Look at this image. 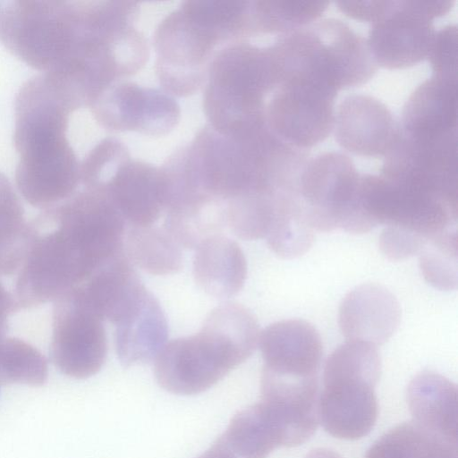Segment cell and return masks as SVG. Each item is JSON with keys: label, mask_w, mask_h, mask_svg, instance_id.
<instances>
[{"label": "cell", "mask_w": 458, "mask_h": 458, "mask_svg": "<svg viewBox=\"0 0 458 458\" xmlns=\"http://www.w3.org/2000/svg\"><path fill=\"white\" fill-rule=\"evenodd\" d=\"M81 168L83 186L100 185L131 226H150L165 211L161 165L133 158L118 139L107 137L96 144Z\"/></svg>", "instance_id": "obj_6"}, {"label": "cell", "mask_w": 458, "mask_h": 458, "mask_svg": "<svg viewBox=\"0 0 458 458\" xmlns=\"http://www.w3.org/2000/svg\"><path fill=\"white\" fill-rule=\"evenodd\" d=\"M89 108L106 129L151 136L169 132L181 116L174 96L126 80L106 89Z\"/></svg>", "instance_id": "obj_12"}, {"label": "cell", "mask_w": 458, "mask_h": 458, "mask_svg": "<svg viewBox=\"0 0 458 458\" xmlns=\"http://www.w3.org/2000/svg\"><path fill=\"white\" fill-rule=\"evenodd\" d=\"M114 325L115 351L125 367L156 359L167 339L165 316L158 301L147 289L135 306Z\"/></svg>", "instance_id": "obj_19"}, {"label": "cell", "mask_w": 458, "mask_h": 458, "mask_svg": "<svg viewBox=\"0 0 458 458\" xmlns=\"http://www.w3.org/2000/svg\"><path fill=\"white\" fill-rule=\"evenodd\" d=\"M433 73L457 74V27L446 24L436 30L428 54Z\"/></svg>", "instance_id": "obj_26"}, {"label": "cell", "mask_w": 458, "mask_h": 458, "mask_svg": "<svg viewBox=\"0 0 458 458\" xmlns=\"http://www.w3.org/2000/svg\"><path fill=\"white\" fill-rule=\"evenodd\" d=\"M263 369L287 375L317 376L323 347L319 333L303 319H285L259 335Z\"/></svg>", "instance_id": "obj_17"}, {"label": "cell", "mask_w": 458, "mask_h": 458, "mask_svg": "<svg viewBox=\"0 0 458 458\" xmlns=\"http://www.w3.org/2000/svg\"><path fill=\"white\" fill-rule=\"evenodd\" d=\"M360 174L350 157L327 150L307 158L295 187L298 217L309 230L363 233L359 208Z\"/></svg>", "instance_id": "obj_7"}, {"label": "cell", "mask_w": 458, "mask_h": 458, "mask_svg": "<svg viewBox=\"0 0 458 458\" xmlns=\"http://www.w3.org/2000/svg\"><path fill=\"white\" fill-rule=\"evenodd\" d=\"M133 1L0 0V41L42 72L71 74L95 91L135 74L148 58Z\"/></svg>", "instance_id": "obj_1"}, {"label": "cell", "mask_w": 458, "mask_h": 458, "mask_svg": "<svg viewBox=\"0 0 458 458\" xmlns=\"http://www.w3.org/2000/svg\"><path fill=\"white\" fill-rule=\"evenodd\" d=\"M336 95L312 82L286 80L267 98L264 121L281 140L307 150L327 138L333 129Z\"/></svg>", "instance_id": "obj_10"}, {"label": "cell", "mask_w": 458, "mask_h": 458, "mask_svg": "<svg viewBox=\"0 0 458 458\" xmlns=\"http://www.w3.org/2000/svg\"><path fill=\"white\" fill-rule=\"evenodd\" d=\"M278 84L270 45L260 47L247 38L228 44L214 57L203 86L208 124L233 132L263 117L266 101Z\"/></svg>", "instance_id": "obj_4"}, {"label": "cell", "mask_w": 458, "mask_h": 458, "mask_svg": "<svg viewBox=\"0 0 458 458\" xmlns=\"http://www.w3.org/2000/svg\"><path fill=\"white\" fill-rule=\"evenodd\" d=\"M400 318L397 300L377 284L356 287L345 295L339 308V326L346 341L376 347L393 335Z\"/></svg>", "instance_id": "obj_16"}, {"label": "cell", "mask_w": 458, "mask_h": 458, "mask_svg": "<svg viewBox=\"0 0 458 458\" xmlns=\"http://www.w3.org/2000/svg\"><path fill=\"white\" fill-rule=\"evenodd\" d=\"M454 0H387L371 22L367 43L377 65L403 68L428 56L435 35L433 19Z\"/></svg>", "instance_id": "obj_8"}, {"label": "cell", "mask_w": 458, "mask_h": 458, "mask_svg": "<svg viewBox=\"0 0 458 458\" xmlns=\"http://www.w3.org/2000/svg\"><path fill=\"white\" fill-rule=\"evenodd\" d=\"M335 136L345 149L367 157L385 156L398 131L391 110L365 93L346 96L335 110Z\"/></svg>", "instance_id": "obj_14"}, {"label": "cell", "mask_w": 458, "mask_h": 458, "mask_svg": "<svg viewBox=\"0 0 458 458\" xmlns=\"http://www.w3.org/2000/svg\"><path fill=\"white\" fill-rule=\"evenodd\" d=\"M198 458H247L225 437L224 434Z\"/></svg>", "instance_id": "obj_28"}, {"label": "cell", "mask_w": 458, "mask_h": 458, "mask_svg": "<svg viewBox=\"0 0 458 458\" xmlns=\"http://www.w3.org/2000/svg\"><path fill=\"white\" fill-rule=\"evenodd\" d=\"M125 255L151 275L174 274L182 267L181 247L164 227L131 226L125 238Z\"/></svg>", "instance_id": "obj_22"}, {"label": "cell", "mask_w": 458, "mask_h": 458, "mask_svg": "<svg viewBox=\"0 0 458 458\" xmlns=\"http://www.w3.org/2000/svg\"><path fill=\"white\" fill-rule=\"evenodd\" d=\"M380 174L458 202L457 134L416 139L403 134L398 126Z\"/></svg>", "instance_id": "obj_11"}, {"label": "cell", "mask_w": 458, "mask_h": 458, "mask_svg": "<svg viewBox=\"0 0 458 458\" xmlns=\"http://www.w3.org/2000/svg\"><path fill=\"white\" fill-rule=\"evenodd\" d=\"M335 3L347 15L372 22L383 13L387 0H338Z\"/></svg>", "instance_id": "obj_27"}, {"label": "cell", "mask_w": 458, "mask_h": 458, "mask_svg": "<svg viewBox=\"0 0 458 458\" xmlns=\"http://www.w3.org/2000/svg\"><path fill=\"white\" fill-rule=\"evenodd\" d=\"M326 0H259L251 1L256 35L285 33L315 20L325 11Z\"/></svg>", "instance_id": "obj_23"}, {"label": "cell", "mask_w": 458, "mask_h": 458, "mask_svg": "<svg viewBox=\"0 0 458 458\" xmlns=\"http://www.w3.org/2000/svg\"><path fill=\"white\" fill-rule=\"evenodd\" d=\"M145 290L123 252L71 292L102 320L115 324L135 306Z\"/></svg>", "instance_id": "obj_18"}, {"label": "cell", "mask_w": 458, "mask_h": 458, "mask_svg": "<svg viewBox=\"0 0 458 458\" xmlns=\"http://www.w3.org/2000/svg\"><path fill=\"white\" fill-rule=\"evenodd\" d=\"M81 108L69 85L55 73H42L20 89L14 108L17 167L30 172L56 171L77 163L67 138L70 116Z\"/></svg>", "instance_id": "obj_5"}, {"label": "cell", "mask_w": 458, "mask_h": 458, "mask_svg": "<svg viewBox=\"0 0 458 458\" xmlns=\"http://www.w3.org/2000/svg\"><path fill=\"white\" fill-rule=\"evenodd\" d=\"M246 276V259L236 242L216 234L196 247L193 276L198 286L208 295H235L242 288Z\"/></svg>", "instance_id": "obj_20"}, {"label": "cell", "mask_w": 458, "mask_h": 458, "mask_svg": "<svg viewBox=\"0 0 458 458\" xmlns=\"http://www.w3.org/2000/svg\"><path fill=\"white\" fill-rule=\"evenodd\" d=\"M420 453L416 452L414 458H456L455 454L451 453V452H446V451L443 452V450L437 453V454H436V452H434V453L431 452L429 454V455L428 453L425 452L423 454L422 457H420ZM400 458H405L404 454H401ZM406 458H410V454H408V457H406Z\"/></svg>", "instance_id": "obj_29"}, {"label": "cell", "mask_w": 458, "mask_h": 458, "mask_svg": "<svg viewBox=\"0 0 458 458\" xmlns=\"http://www.w3.org/2000/svg\"><path fill=\"white\" fill-rule=\"evenodd\" d=\"M457 231L429 242L420 252V266L428 283L440 290L457 284Z\"/></svg>", "instance_id": "obj_24"}, {"label": "cell", "mask_w": 458, "mask_h": 458, "mask_svg": "<svg viewBox=\"0 0 458 458\" xmlns=\"http://www.w3.org/2000/svg\"><path fill=\"white\" fill-rule=\"evenodd\" d=\"M30 241L21 202L8 178L0 173V276L19 271Z\"/></svg>", "instance_id": "obj_21"}, {"label": "cell", "mask_w": 458, "mask_h": 458, "mask_svg": "<svg viewBox=\"0 0 458 458\" xmlns=\"http://www.w3.org/2000/svg\"><path fill=\"white\" fill-rule=\"evenodd\" d=\"M43 355L30 344L0 335V380H39L46 374Z\"/></svg>", "instance_id": "obj_25"}, {"label": "cell", "mask_w": 458, "mask_h": 458, "mask_svg": "<svg viewBox=\"0 0 458 458\" xmlns=\"http://www.w3.org/2000/svg\"><path fill=\"white\" fill-rule=\"evenodd\" d=\"M155 360L154 373L158 385L181 395L207 391L244 362L204 327L196 335L165 344Z\"/></svg>", "instance_id": "obj_9"}, {"label": "cell", "mask_w": 458, "mask_h": 458, "mask_svg": "<svg viewBox=\"0 0 458 458\" xmlns=\"http://www.w3.org/2000/svg\"><path fill=\"white\" fill-rule=\"evenodd\" d=\"M102 321L72 292L55 301L50 350L62 369L84 377L101 369L107 352Z\"/></svg>", "instance_id": "obj_13"}, {"label": "cell", "mask_w": 458, "mask_h": 458, "mask_svg": "<svg viewBox=\"0 0 458 458\" xmlns=\"http://www.w3.org/2000/svg\"><path fill=\"white\" fill-rule=\"evenodd\" d=\"M271 47L279 84L294 79L338 92L366 82L378 67L367 38L335 18L315 20L283 33Z\"/></svg>", "instance_id": "obj_3"}, {"label": "cell", "mask_w": 458, "mask_h": 458, "mask_svg": "<svg viewBox=\"0 0 458 458\" xmlns=\"http://www.w3.org/2000/svg\"><path fill=\"white\" fill-rule=\"evenodd\" d=\"M254 35L251 1L182 2L153 35L155 70L163 89L179 97L196 92L223 47Z\"/></svg>", "instance_id": "obj_2"}, {"label": "cell", "mask_w": 458, "mask_h": 458, "mask_svg": "<svg viewBox=\"0 0 458 458\" xmlns=\"http://www.w3.org/2000/svg\"><path fill=\"white\" fill-rule=\"evenodd\" d=\"M457 74L433 73L408 97L400 131L416 139L457 134Z\"/></svg>", "instance_id": "obj_15"}]
</instances>
